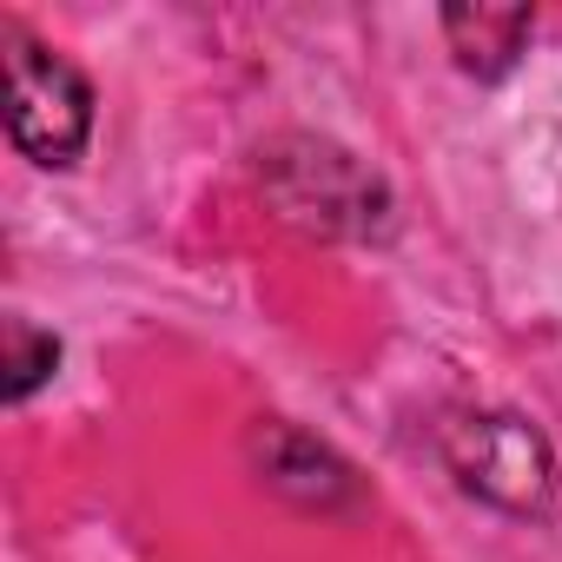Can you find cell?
Listing matches in <instances>:
<instances>
[{
  "mask_svg": "<svg viewBox=\"0 0 562 562\" xmlns=\"http://www.w3.org/2000/svg\"><path fill=\"white\" fill-rule=\"evenodd\" d=\"M258 186L278 218L312 238H384L391 232L384 179L331 139H312V133L271 139L258 153Z\"/></svg>",
  "mask_w": 562,
  "mask_h": 562,
  "instance_id": "cell-1",
  "label": "cell"
},
{
  "mask_svg": "<svg viewBox=\"0 0 562 562\" xmlns=\"http://www.w3.org/2000/svg\"><path fill=\"white\" fill-rule=\"evenodd\" d=\"M0 47H8V139L34 166H74L93 133V87L21 21L0 27Z\"/></svg>",
  "mask_w": 562,
  "mask_h": 562,
  "instance_id": "cell-2",
  "label": "cell"
},
{
  "mask_svg": "<svg viewBox=\"0 0 562 562\" xmlns=\"http://www.w3.org/2000/svg\"><path fill=\"white\" fill-rule=\"evenodd\" d=\"M443 463L457 483L509 516H549L555 503V463L542 430H529L509 411H463L443 424Z\"/></svg>",
  "mask_w": 562,
  "mask_h": 562,
  "instance_id": "cell-3",
  "label": "cell"
},
{
  "mask_svg": "<svg viewBox=\"0 0 562 562\" xmlns=\"http://www.w3.org/2000/svg\"><path fill=\"white\" fill-rule=\"evenodd\" d=\"M258 470H265L271 490H285V496L305 503V509H331V503H351V496H358L351 470H345L318 437L285 430V424H271V430L258 437Z\"/></svg>",
  "mask_w": 562,
  "mask_h": 562,
  "instance_id": "cell-4",
  "label": "cell"
},
{
  "mask_svg": "<svg viewBox=\"0 0 562 562\" xmlns=\"http://www.w3.org/2000/svg\"><path fill=\"white\" fill-rule=\"evenodd\" d=\"M529 8H443V41L457 54L463 74L476 80H503L529 41Z\"/></svg>",
  "mask_w": 562,
  "mask_h": 562,
  "instance_id": "cell-5",
  "label": "cell"
},
{
  "mask_svg": "<svg viewBox=\"0 0 562 562\" xmlns=\"http://www.w3.org/2000/svg\"><path fill=\"white\" fill-rule=\"evenodd\" d=\"M0 351H8V358H0V371H8V378H0V397H8V404H27L54 378V364H60V338L27 325V318L0 325Z\"/></svg>",
  "mask_w": 562,
  "mask_h": 562,
  "instance_id": "cell-6",
  "label": "cell"
}]
</instances>
